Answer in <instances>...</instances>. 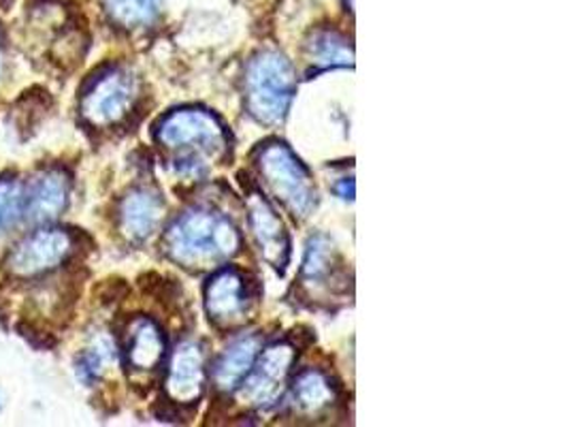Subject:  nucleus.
<instances>
[{
  "label": "nucleus",
  "instance_id": "6e6552de",
  "mask_svg": "<svg viewBox=\"0 0 569 427\" xmlns=\"http://www.w3.org/2000/svg\"><path fill=\"white\" fill-rule=\"evenodd\" d=\"M299 357L295 338H278L262 345L252 370L234 389V398L248 413H264L284 400L286 389L292 376V366Z\"/></svg>",
  "mask_w": 569,
  "mask_h": 427
},
{
  "label": "nucleus",
  "instance_id": "f257e3e1",
  "mask_svg": "<svg viewBox=\"0 0 569 427\" xmlns=\"http://www.w3.org/2000/svg\"><path fill=\"white\" fill-rule=\"evenodd\" d=\"M162 252L190 271H213L241 252L243 238L233 216L211 199H199L178 214L162 236Z\"/></svg>",
  "mask_w": 569,
  "mask_h": 427
},
{
  "label": "nucleus",
  "instance_id": "ddd939ff",
  "mask_svg": "<svg viewBox=\"0 0 569 427\" xmlns=\"http://www.w3.org/2000/svg\"><path fill=\"white\" fill-rule=\"evenodd\" d=\"M122 357L132 376H156L167 359V338L162 327L150 317H132L122 334Z\"/></svg>",
  "mask_w": 569,
  "mask_h": 427
},
{
  "label": "nucleus",
  "instance_id": "20e7f679",
  "mask_svg": "<svg viewBox=\"0 0 569 427\" xmlns=\"http://www.w3.org/2000/svg\"><path fill=\"white\" fill-rule=\"evenodd\" d=\"M248 113L269 129L284 125L286 116L297 92L295 67L278 50H262L257 53L243 78Z\"/></svg>",
  "mask_w": 569,
  "mask_h": 427
},
{
  "label": "nucleus",
  "instance_id": "412c9836",
  "mask_svg": "<svg viewBox=\"0 0 569 427\" xmlns=\"http://www.w3.org/2000/svg\"><path fill=\"white\" fill-rule=\"evenodd\" d=\"M333 192L343 201H352L355 199V178L352 176L350 178L341 176L336 185H333Z\"/></svg>",
  "mask_w": 569,
  "mask_h": 427
},
{
  "label": "nucleus",
  "instance_id": "dca6fc26",
  "mask_svg": "<svg viewBox=\"0 0 569 427\" xmlns=\"http://www.w3.org/2000/svg\"><path fill=\"white\" fill-rule=\"evenodd\" d=\"M262 345L264 336L260 331H248L237 336L233 342L216 357L209 370V378L220 396H233L234 389L252 370Z\"/></svg>",
  "mask_w": 569,
  "mask_h": 427
},
{
  "label": "nucleus",
  "instance_id": "39448f33",
  "mask_svg": "<svg viewBox=\"0 0 569 427\" xmlns=\"http://www.w3.org/2000/svg\"><path fill=\"white\" fill-rule=\"evenodd\" d=\"M292 291L297 301L311 310H333L343 306L352 295V276L343 255L329 236H311Z\"/></svg>",
  "mask_w": 569,
  "mask_h": 427
},
{
  "label": "nucleus",
  "instance_id": "9b49d317",
  "mask_svg": "<svg viewBox=\"0 0 569 427\" xmlns=\"http://www.w3.org/2000/svg\"><path fill=\"white\" fill-rule=\"evenodd\" d=\"M243 201L248 212V229L259 250L260 259L271 269H276L280 276H284L286 267L290 264L292 244L282 216L260 188H246Z\"/></svg>",
  "mask_w": 569,
  "mask_h": 427
},
{
  "label": "nucleus",
  "instance_id": "4be33fe9",
  "mask_svg": "<svg viewBox=\"0 0 569 427\" xmlns=\"http://www.w3.org/2000/svg\"><path fill=\"white\" fill-rule=\"evenodd\" d=\"M0 71H2V37H0Z\"/></svg>",
  "mask_w": 569,
  "mask_h": 427
},
{
  "label": "nucleus",
  "instance_id": "2eb2a0df",
  "mask_svg": "<svg viewBox=\"0 0 569 427\" xmlns=\"http://www.w3.org/2000/svg\"><path fill=\"white\" fill-rule=\"evenodd\" d=\"M71 199V178L64 169L50 167L37 173L24 187V218L34 225H48L62 216Z\"/></svg>",
  "mask_w": 569,
  "mask_h": 427
},
{
  "label": "nucleus",
  "instance_id": "aec40b11",
  "mask_svg": "<svg viewBox=\"0 0 569 427\" xmlns=\"http://www.w3.org/2000/svg\"><path fill=\"white\" fill-rule=\"evenodd\" d=\"M24 218V185L13 176L0 178V236Z\"/></svg>",
  "mask_w": 569,
  "mask_h": 427
},
{
  "label": "nucleus",
  "instance_id": "4468645a",
  "mask_svg": "<svg viewBox=\"0 0 569 427\" xmlns=\"http://www.w3.org/2000/svg\"><path fill=\"white\" fill-rule=\"evenodd\" d=\"M164 199L154 187H134L120 199L118 227L132 244H143L154 236L164 218Z\"/></svg>",
  "mask_w": 569,
  "mask_h": 427
},
{
  "label": "nucleus",
  "instance_id": "f8f14e48",
  "mask_svg": "<svg viewBox=\"0 0 569 427\" xmlns=\"http://www.w3.org/2000/svg\"><path fill=\"white\" fill-rule=\"evenodd\" d=\"M164 400L173 408L192 410L206 394L208 357L199 340H183L169 357L164 373Z\"/></svg>",
  "mask_w": 569,
  "mask_h": 427
},
{
  "label": "nucleus",
  "instance_id": "423d86ee",
  "mask_svg": "<svg viewBox=\"0 0 569 427\" xmlns=\"http://www.w3.org/2000/svg\"><path fill=\"white\" fill-rule=\"evenodd\" d=\"M141 101V81L122 64H109L86 83L79 111L92 129H118L134 116Z\"/></svg>",
  "mask_w": 569,
  "mask_h": 427
},
{
  "label": "nucleus",
  "instance_id": "7ed1b4c3",
  "mask_svg": "<svg viewBox=\"0 0 569 427\" xmlns=\"http://www.w3.org/2000/svg\"><path fill=\"white\" fill-rule=\"evenodd\" d=\"M262 192L269 195L297 222L318 208V188L310 169L280 139H267L252 155Z\"/></svg>",
  "mask_w": 569,
  "mask_h": 427
},
{
  "label": "nucleus",
  "instance_id": "0eeeda50",
  "mask_svg": "<svg viewBox=\"0 0 569 427\" xmlns=\"http://www.w3.org/2000/svg\"><path fill=\"white\" fill-rule=\"evenodd\" d=\"M203 304L213 329L234 334L259 312V282L241 267H216L203 289Z\"/></svg>",
  "mask_w": 569,
  "mask_h": 427
},
{
  "label": "nucleus",
  "instance_id": "a211bd4d",
  "mask_svg": "<svg viewBox=\"0 0 569 427\" xmlns=\"http://www.w3.org/2000/svg\"><path fill=\"white\" fill-rule=\"evenodd\" d=\"M109 18L122 28H141L154 20L160 0H103Z\"/></svg>",
  "mask_w": 569,
  "mask_h": 427
},
{
  "label": "nucleus",
  "instance_id": "1a4fd4ad",
  "mask_svg": "<svg viewBox=\"0 0 569 427\" xmlns=\"http://www.w3.org/2000/svg\"><path fill=\"white\" fill-rule=\"evenodd\" d=\"M78 252L76 236L60 227H41L18 241L4 259V269L18 280L48 276L67 266Z\"/></svg>",
  "mask_w": 569,
  "mask_h": 427
},
{
  "label": "nucleus",
  "instance_id": "f3484780",
  "mask_svg": "<svg viewBox=\"0 0 569 427\" xmlns=\"http://www.w3.org/2000/svg\"><path fill=\"white\" fill-rule=\"evenodd\" d=\"M306 64L308 76H318L329 69H346L355 64V50L348 37L337 32L333 28L316 30L306 43Z\"/></svg>",
  "mask_w": 569,
  "mask_h": 427
},
{
  "label": "nucleus",
  "instance_id": "9d476101",
  "mask_svg": "<svg viewBox=\"0 0 569 427\" xmlns=\"http://www.w3.org/2000/svg\"><path fill=\"white\" fill-rule=\"evenodd\" d=\"M286 408L295 421L331 424L341 410V389L325 368H301L290 376Z\"/></svg>",
  "mask_w": 569,
  "mask_h": 427
},
{
  "label": "nucleus",
  "instance_id": "6ab92c4d",
  "mask_svg": "<svg viewBox=\"0 0 569 427\" xmlns=\"http://www.w3.org/2000/svg\"><path fill=\"white\" fill-rule=\"evenodd\" d=\"M116 357V348L107 340L99 338L92 347L83 348L76 359V373L83 385H94L103 378L107 366H111Z\"/></svg>",
  "mask_w": 569,
  "mask_h": 427
},
{
  "label": "nucleus",
  "instance_id": "f03ea898",
  "mask_svg": "<svg viewBox=\"0 0 569 427\" xmlns=\"http://www.w3.org/2000/svg\"><path fill=\"white\" fill-rule=\"evenodd\" d=\"M154 141L171 169L183 178L206 176L233 152L229 127L201 107H180L164 113L154 125Z\"/></svg>",
  "mask_w": 569,
  "mask_h": 427
}]
</instances>
